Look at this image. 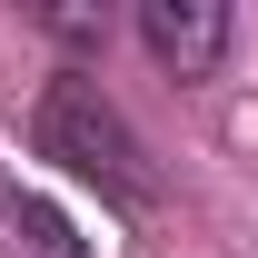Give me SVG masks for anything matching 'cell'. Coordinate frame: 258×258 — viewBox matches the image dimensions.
I'll return each instance as SVG.
<instances>
[{
    "label": "cell",
    "instance_id": "obj_3",
    "mask_svg": "<svg viewBox=\"0 0 258 258\" xmlns=\"http://www.w3.org/2000/svg\"><path fill=\"white\" fill-rule=\"evenodd\" d=\"M0 258H90V238H80L40 189H20V179L0 169Z\"/></svg>",
    "mask_w": 258,
    "mask_h": 258
},
{
    "label": "cell",
    "instance_id": "obj_2",
    "mask_svg": "<svg viewBox=\"0 0 258 258\" xmlns=\"http://www.w3.org/2000/svg\"><path fill=\"white\" fill-rule=\"evenodd\" d=\"M139 40H149L179 80H199V70L228 50V10L219 0H149V10H139Z\"/></svg>",
    "mask_w": 258,
    "mask_h": 258
},
{
    "label": "cell",
    "instance_id": "obj_1",
    "mask_svg": "<svg viewBox=\"0 0 258 258\" xmlns=\"http://www.w3.org/2000/svg\"><path fill=\"white\" fill-rule=\"evenodd\" d=\"M40 159H60L70 179H99V189L129 199V209L159 199V169L139 149V129H129L90 80H50V99H40Z\"/></svg>",
    "mask_w": 258,
    "mask_h": 258
}]
</instances>
